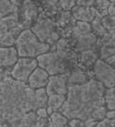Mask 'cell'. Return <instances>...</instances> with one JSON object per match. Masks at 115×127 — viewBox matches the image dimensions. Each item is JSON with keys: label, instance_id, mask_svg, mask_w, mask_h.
<instances>
[{"label": "cell", "instance_id": "cell-1", "mask_svg": "<svg viewBox=\"0 0 115 127\" xmlns=\"http://www.w3.org/2000/svg\"><path fill=\"white\" fill-rule=\"evenodd\" d=\"M35 90L16 82L10 70L0 73V127H23V118L35 111Z\"/></svg>", "mask_w": 115, "mask_h": 127}, {"label": "cell", "instance_id": "cell-2", "mask_svg": "<svg viewBox=\"0 0 115 127\" xmlns=\"http://www.w3.org/2000/svg\"><path fill=\"white\" fill-rule=\"evenodd\" d=\"M104 86L93 78L83 85H68L66 101L59 112L68 120L85 121L95 108L104 105Z\"/></svg>", "mask_w": 115, "mask_h": 127}, {"label": "cell", "instance_id": "cell-3", "mask_svg": "<svg viewBox=\"0 0 115 127\" xmlns=\"http://www.w3.org/2000/svg\"><path fill=\"white\" fill-rule=\"evenodd\" d=\"M14 48L19 57L36 59L44 53L52 50V47L40 42L31 30H24L16 39Z\"/></svg>", "mask_w": 115, "mask_h": 127}, {"label": "cell", "instance_id": "cell-4", "mask_svg": "<svg viewBox=\"0 0 115 127\" xmlns=\"http://www.w3.org/2000/svg\"><path fill=\"white\" fill-rule=\"evenodd\" d=\"M37 39L42 43H46L52 47L61 38V34L56 29L55 22L49 16L39 15L36 22L30 29Z\"/></svg>", "mask_w": 115, "mask_h": 127}, {"label": "cell", "instance_id": "cell-5", "mask_svg": "<svg viewBox=\"0 0 115 127\" xmlns=\"http://www.w3.org/2000/svg\"><path fill=\"white\" fill-rule=\"evenodd\" d=\"M36 61L38 67L44 69L50 76L68 73L70 70V65L68 62L61 58L54 50L38 56Z\"/></svg>", "mask_w": 115, "mask_h": 127}, {"label": "cell", "instance_id": "cell-6", "mask_svg": "<svg viewBox=\"0 0 115 127\" xmlns=\"http://www.w3.org/2000/svg\"><path fill=\"white\" fill-rule=\"evenodd\" d=\"M92 78L99 82L105 88L114 87L115 84V70L114 67L98 59L90 70Z\"/></svg>", "mask_w": 115, "mask_h": 127}, {"label": "cell", "instance_id": "cell-7", "mask_svg": "<svg viewBox=\"0 0 115 127\" xmlns=\"http://www.w3.org/2000/svg\"><path fill=\"white\" fill-rule=\"evenodd\" d=\"M37 66L36 59L19 57L15 64L10 69V75L16 82L27 84L31 74Z\"/></svg>", "mask_w": 115, "mask_h": 127}, {"label": "cell", "instance_id": "cell-8", "mask_svg": "<svg viewBox=\"0 0 115 127\" xmlns=\"http://www.w3.org/2000/svg\"><path fill=\"white\" fill-rule=\"evenodd\" d=\"M39 14V8L33 1H23L18 11V20L21 29L30 30L36 22Z\"/></svg>", "mask_w": 115, "mask_h": 127}, {"label": "cell", "instance_id": "cell-9", "mask_svg": "<svg viewBox=\"0 0 115 127\" xmlns=\"http://www.w3.org/2000/svg\"><path fill=\"white\" fill-rule=\"evenodd\" d=\"M68 73L50 76L49 83L46 86L48 96L67 95L68 92Z\"/></svg>", "mask_w": 115, "mask_h": 127}, {"label": "cell", "instance_id": "cell-10", "mask_svg": "<svg viewBox=\"0 0 115 127\" xmlns=\"http://www.w3.org/2000/svg\"><path fill=\"white\" fill-rule=\"evenodd\" d=\"M68 39L70 40L71 46H72V48L75 53L92 49L95 48L96 41H97V37L92 33V32H89V33H85V34L72 36Z\"/></svg>", "mask_w": 115, "mask_h": 127}, {"label": "cell", "instance_id": "cell-11", "mask_svg": "<svg viewBox=\"0 0 115 127\" xmlns=\"http://www.w3.org/2000/svg\"><path fill=\"white\" fill-rule=\"evenodd\" d=\"M70 13L75 21L86 22V23H91L96 17H100L98 11L95 10L94 7L86 8L75 5L70 11Z\"/></svg>", "mask_w": 115, "mask_h": 127}, {"label": "cell", "instance_id": "cell-12", "mask_svg": "<svg viewBox=\"0 0 115 127\" xmlns=\"http://www.w3.org/2000/svg\"><path fill=\"white\" fill-rule=\"evenodd\" d=\"M99 59L98 52L96 48H94L92 49L85 50L82 52L77 53V63L76 66L84 69L86 71H90L95 62Z\"/></svg>", "mask_w": 115, "mask_h": 127}, {"label": "cell", "instance_id": "cell-13", "mask_svg": "<svg viewBox=\"0 0 115 127\" xmlns=\"http://www.w3.org/2000/svg\"><path fill=\"white\" fill-rule=\"evenodd\" d=\"M19 56L14 47L0 48V68L3 70H10L16 62Z\"/></svg>", "mask_w": 115, "mask_h": 127}, {"label": "cell", "instance_id": "cell-14", "mask_svg": "<svg viewBox=\"0 0 115 127\" xmlns=\"http://www.w3.org/2000/svg\"><path fill=\"white\" fill-rule=\"evenodd\" d=\"M49 78H50V75L48 74L44 69L37 66L31 74L27 85L30 88L34 90L46 88L48 83H49Z\"/></svg>", "mask_w": 115, "mask_h": 127}, {"label": "cell", "instance_id": "cell-15", "mask_svg": "<svg viewBox=\"0 0 115 127\" xmlns=\"http://www.w3.org/2000/svg\"><path fill=\"white\" fill-rule=\"evenodd\" d=\"M89 74L90 71H86L78 66H73L68 71V85H83L89 78H92Z\"/></svg>", "mask_w": 115, "mask_h": 127}, {"label": "cell", "instance_id": "cell-16", "mask_svg": "<svg viewBox=\"0 0 115 127\" xmlns=\"http://www.w3.org/2000/svg\"><path fill=\"white\" fill-rule=\"evenodd\" d=\"M22 1L0 0V20L10 15L18 14Z\"/></svg>", "mask_w": 115, "mask_h": 127}, {"label": "cell", "instance_id": "cell-17", "mask_svg": "<svg viewBox=\"0 0 115 127\" xmlns=\"http://www.w3.org/2000/svg\"><path fill=\"white\" fill-rule=\"evenodd\" d=\"M66 101V95H51L48 97L47 101V111L49 116L53 113L57 112L61 109L64 102Z\"/></svg>", "mask_w": 115, "mask_h": 127}, {"label": "cell", "instance_id": "cell-18", "mask_svg": "<svg viewBox=\"0 0 115 127\" xmlns=\"http://www.w3.org/2000/svg\"><path fill=\"white\" fill-rule=\"evenodd\" d=\"M68 119L59 111L53 112L49 116V124L52 127H65L68 125Z\"/></svg>", "mask_w": 115, "mask_h": 127}, {"label": "cell", "instance_id": "cell-19", "mask_svg": "<svg viewBox=\"0 0 115 127\" xmlns=\"http://www.w3.org/2000/svg\"><path fill=\"white\" fill-rule=\"evenodd\" d=\"M104 105L107 110H114L115 109V97L114 87L105 88L104 91Z\"/></svg>", "mask_w": 115, "mask_h": 127}, {"label": "cell", "instance_id": "cell-20", "mask_svg": "<svg viewBox=\"0 0 115 127\" xmlns=\"http://www.w3.org/2000/svg\"><path fill=\"white\" fill-rule=\"evenodd\" d=\"M89 24H90V28H91V32L97 38L104 37L105 35H107L109 33L104 29V27L101 23V18L100 17H96L93 21L89 23Z\"/></svg>", "mask_w": 115, "mask_h": 127}, {"label": "cell", "instance_id": "cell-21", "mask_svg": "<svg viewBox=\"0 0 115 127\" xmlns=\"http://www.w3.org/2000/svg\"><path fill=\"white\" fill-rule=\"evenodd\" d=\"M89 32H91V28H90V24L89 23L76 21L72 28V32H71V36L70 37L76 36V35H80V34L89 33Z\"/></svg>", "mask_w": 115, "mask_h": 127}, {"label": "cell", "instance_id": "cell-22", "mask_svg": "<svg viewBox=\"0 0 115 127\" xmlns=\"http://www.w3.org/2000/svg\"><path fill=\"white\" fill-rule=\"evenodd\" d=\"M48 97L49 96L46 92V88L35 90V105L37 109L42 107H47Z\"/></svg>", "mask_w": 115, "mask_h": 127}, {"label": "cell", "instance_id": "cell-23", "mask_svg": "<svg viewBox=\"0 0 115 127\" xmlns=\"http://www.w3.org/2000/svg\"><path fill=\"white\" fill-rule=\"evenodd\" d=\"M101 23L109 33H115V16L106 15L101 17Z\"/></svg>", "mask_w": 115, "mask_h": 127}, {"label": "cell", "instance_id": "cell-24", "mask_svg": "<svg viewBox=\"0 0 115 127\" xmlns=\"http://www.w3.org/2000/svg\"><path fill=\"white\" fill-rule=\"evenodd\" d=\"M110 4V1H104V0H98L94 1V8L98 11L100 17H104L108 15V8Z\"/></svg>", "mask_w": 115, "mask_h": 127}, {"label": "cell", "instance_id": "cell-25", "mask_svg": "<svg viewBox=\"0 0 115 127\" xmlns=\"http://www.w3.org/2000/svg\"><path fill=\"white\" fill-rule=\"evenodd\" d=\"M106 113H107V108L104 105L99 106V107L95 108L92 111L89 118L93 119L94 121H96V122H100V121L104 120L105 118H106Z\"/></svg>", "mask_w": 115, "mask_h": 127}, {"label": "cell", "instance_id": "cell-26", "mask_svg": "<svg viewBox=\"0 0 115 127\" xmlns=\"http://www.w3.org/2000/svg\"><path fill=\"white\" fill-rule=\"evenodd\" d=\"M58 5L59 8L63 10V11H70L75 6V1H66V0L58 1Z\"/></svg>", "mask_w": 115, "mask_h": 127}, {"label": "cell", "instance_id": "cell-27", "mask_svg": "<svg viewBox=\"0 0 115 127\" xmlns=\"http://www.w3.org/2000/svg\"><path fill=\"white\" fill-rule=\"evenodd\" d=\"M115 120H108V119H104L102 121H100L95 127H115L114 125Z\"/></svg>", "mask_w": 115, "mask_h": 127}, {"label": "cell", "instance_id": "cell-28", "mask_svg": "<svg viewBox=\"0 0 115 127\" xmlns=\"http://www.w3.org/2000/svg\"><path fill=\"white\" fill-rule=\"evenodd\" d=\"M68 125L69 127H84V121L80 119H70L68 120Z\"/></svg>", "mask_w": 115, "mask_h": 127}, {"label": "cell", "instance_id": "cell-29", "mask_svg": "<svg viewBox=\"0 0 115 127\" xmlns=\"http://www.w3.org/2000/svg\"><path fill=\"white\" fill-rule=\"evenodd\" d=\"M75 5L80 6V7H86V8H90L94 7V1L93 0H82V1H75Z\"/></svg>", "mask_w": 115, "mask_h": 127}, {"label": "cell", "instance_id": "cell-30", "mask_svg": "<svg viewBox=\"0 0 115 127\" xmlns=\"http://www.w3.org/2000/svg\"><path fill=\"white\" fill-rule=\"evenodd\" d=\"M37 116L40 117V118H45V119H48L49 118V114H48L47 108L46 107H42V108H38L35 110Z\"/></svg>", "mask_w": 115, "mask_h": 127}, {"label": "cell", "instance_id": "cell-31", "mask_svg": "<svg viewBox=\"0 0 115 127\" xmlns=\"http://www.w3.org/2000/svg\"><path fill=\"white\" fill-rule=\"evenodd\" d=\"M98 122H99L94 121L93 119H91V118H88L87 120L84 121V127H95Z\"/></svg>", "mask_w": 115, "mask_h": 127}, {"label": "cell", "instance_id": "cell-32", "mask_svg": "<svg viewBox=\"0 0 115 127\" xmlns=\"http://www.w3.org/2000/svg\"><path fill=\"white\" fill-rule=\"evenodd\" d=\"M108 15L110 16H114L115 15V1L114 0H111L110 1V4L108 8Z\"/></svg>", "mask_w": 115, "mask_h": 127}, {"label": "cell", "instance_id": "cell-33", "mask_svg": "<svg viewBox=\"0 0 115 127\" xmlns=\"http://www.w3.org/2000/svg\"><path fill=\"white\" fill-rule=\"evenodd\" d=\"M108 120H115V111L114 110H107L106 118Z\"/></svg>", "mask_w": 115, "mask_h": 127}, {"label": "cell", "instance_id": "cell-34", "mask_svg": "<svg viewBox=\"0 0 115 127\" xmlns=\"http://www.w3.org/2000/svg\"><path fill=\"white\" fill-rule=\"evenodd\" d=\"M45 127H52V126H51V125H50V124L48 123V125H47V126H45Z\"/></svg>", "mask_w": 115, "mask_h": 127}]
</instances>
